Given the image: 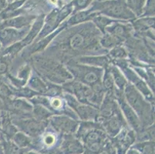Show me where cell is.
<instances>
[{
	"mask_svg": "<svg viewBox=\"0 0 155 154\" xmlns=\"http://www.w3.org/2000/svg\"><path fill=\"white\" fill-rule=\"evenodd\" d=\"M0 48H1V46H0Z\"/></svg>",
	"mask_w": 155,
	"mask_h": 154,
	"instance_id": "obj_40",
	"label": "cell"
},
{
	"mask_svg": "<svg viewBox=\"0 0 155 154\" xmlns=\"http://www.w3.org/2000/svg\"><path fill=\"white\" fill-rule=\"evenodd\" d=\"M61 87L63 91L71 94L80 103L92 106L97 109L100 107L105 96L103 94H97L91 90V87L75 80L63 83Z\"/></svg>",
	"mask_w": 155,
	"mask_h": 154,
	"instance_id": "obj_6",
	"label": "cell"
},
{
	"mask_svg": "<svg viewBox=\"0 0 155 154\" xmlns=\"http://www.w3.org/2000/svg\"><path fill=\"white\" fill-rule=\"evenodd\" d=\"M114 97L122 113H124V116L126 118L125 120L127 121L128 123L130 125V126L134 129L135 130H139L141 129V124H140V120L138 118L137 115L134 112V110L130 106L127 102L126 101L124 96V92L117 90L115 87V90L114 92Z\"/></svg>",
	"mask_w": 155,
	"mask_h": 154,
	"instance_id": "obj_13",
	"label": "cell"
},
{
	"mask_svg": "<svg viewBox=\"0 0 155 154\" xmlns=\"http://www.w3.org/2000/svg\"><path fill=\"white\" fill-rule=\"evenodd\" d=\"M48 123L56 132L65 135H71L76 132L79 126L78 120L66 115H53L48 120Z\"/></svg>",
	"mask_w": 155,
	"mask_h": 154,
	"instance_id": "obj_14",
	"label": "cell"
},
{
	"mask_svg": "<svg viewBox=\"0 0 155 154\" xmlns=\"http://www.w3.org/2000/svg\"><path fill=\"white\" fill-rule=\"evenodd\" d=\"M100 10L101 13L107 16L120 19H134L135 15L124 2L119 1H109V2L97 3L91 8L94 11Z\"/></svg>",
	"mask_w": 155,
	"mask_h": 154,
	"instance_id": "obj_8",
	"label": "cell"
},
{
	"mask_svg": "<svg viewBox=\"0 0 155 154\" xmlns=\"http://www.w3.org/2000/svg\"><path fill=\"white\" fill-rule=\"evenodd\" d=\"M62 96L65 99V101L67 105L75 112L78 116L79 120L83 121H96L97 117L99 116L98 109L82 103L79 102L75 97L67 93H62Z\"/></svg>",
	"mask_w": 155,
	"mask_h": 154,
	"instance_id": "obj_9",
	"label": "cell"
},
{
	"mask_svg": "<svg viewBox=\"0 0 155 154\" xmlns=\"http://www.w3.org/2000/svg\"><path fill=\"white\" fill-rule=\"evenodd\" d=\"M133 26L128 23H123L120 22H115L106 28L104 32L110 34L115 38L120 44H123L128 39L131 37Z\"/></svg>",
	"mask_w": 155,
	"mask_h": 154,
	"instance_id": "obj_16",
	"label": "cell"
},
{
	"mask_svg": "<svg viewBox=\"0 0 155 154\" xmlns=\"http://www.w3.org/2000/svg\"><path fill=\"white\" fill-rule=\"evenodd\" d=\"M44 18L45 16L43 15H39V16L36 18V20L32 23V26H31V29L29 28V32H28L26 37L21 41L25 47L27 46L28 45H30L36 39V37L38 36V35H39V33L40 32V31H41L42 28L43 26V24H44Z\"/></svg>",
	"mask_w": 155,
	"mask_h": 154,
	"instance_id": "obj_20",
	"label": "cell"
},
{
	"mask_svg": "<svg viewBox=\"0 0 155 154\" xmlns=\"http://www.w3.org/2000/svg\"><path fill=\"white\" fill-rule=\"evenodd\" d=\"M94 24L97 26V28L101 31V32L104 33V30L107 26H109L112 22H114V21L112 19H109L106 16H101V15H98V16H95L93 19Z\"/></svg>",
	"mask_w": 155,
	"mask_h": 154,
	"instance_id": "obj_30",
	"label": "cell"
},
{
	"mask_svg": "<svg viewBox=\"0 0 155 154\" xmlns=\"http://www.w3.org/2000/svg\"><path fill=\"white\" fill-rule=\"evenodd\" d=\"M35 15H25V16H18L12 19H6L2 24H0V29L5 27L14 28L17 29H28L30 27L31 23L36 19Z\"/></svg>",
	"mask_w": 155,
	"mask_h": 154,
	"instance_id": "obj_18",
	"label": "cell"
},
{
	"mask_svg": "<svg viewBox=\"0 0 155 154\" xmlns=\"http://www.w3.org/2000/svg\"><path fill=\"white\" fill-rule=\"evenodd\" d=\"M53 115L55 114L47 108L39 104H35L34 107L32 108V116L37 120L47 121L49 118Z\"/></svg>",
	"mask_w": 155,
	"mask_h": 154,
	"instance_id": "obj_25",
	"label": "cell"
},
{
	"mask_svg": "<svg viewBox=\"0 0 155 154\" xmlns=\"http://www.w3.org/2000/svg\"><path fill=\"white\" fill-rule=\"evenodd\" d=\"M110 73L112 74L114 85H115L116 88L120 91L124 92L125 87L128 83L124 75L120 70V69H118L117 66H114V65H111L110 66Z\"/></svg>",
	"mask_w": 155,
	"mask_h": 154,
	"instance_id": "obj_24",
	"label": "cell"
},
{
	"mask_svg": "<svg viewBox=\"0 0 155 154\" xmlns=\"http://www.w3.org/2000/svg\"><path fill=\"white\" fill-rule=\"evenodd\" d=\"M55 141H56V137L52 133H48L43 138V142L46 144V146H53V144L55 143Z\"/></svg>",
	"mask_w": 155,
	"mask_h": 154,
	"instance_id": "obj_36",
	"label": "cell"
},
{
	"mask_svg": "<svg viewBox=\"0 0 155 154\" xmlns=\"http://www.w3.org/2000/svg\"><path fill=\"white\" fill-rule=\"evenodd\" d=\"M49 86H50V82L43 80L36 73L30 75L27 83V87L39 93V95H43L45 97H46L47 94Z\"/></svg>",
	"mask_w": 155,
	"mask_h": 154,
	"instance_id": "obj_19",
	"label": "cell"
},
{
	"mask_svg": "<svg viewBox=\"0 0 155 154\" xmlns=\"http://www.w3.org/2000/svg\"><path fill=\"white\" fill-rule=\"evenodd\" d=\"M30 63L40 77L50 83L63 85L73 80V76L60 61L43 54H36L30 58Z\"/></svg>",
	"mask_w": 155,
	"mask_h": 154,
	"instance_id": "obj_2",
	"label": "cell"
},
{
	"mask_svg": "<svg viewBox=\"0 0 155 154\" xmlns=\"http://www.w3.org/2000/svg\"><path fill=\"white\" fill-rule=\"evenodd\" d=\"M8 1H9V2H12V0H8Z\"/></svg>",
	"mask_w": 155,
	"mask_h": 154,
	"instance_id": "obj_38",
	"label": "cell"
},
{
	"mask_svg": "<svg viewBox=\"0 0 155 154\" xmlns=\"http://www.w3.org/2000/svg\"><path fill=\"white\" fill-rule=\"evenodd\" d=\"M124 96L130 106L137 115L141 124V128L153 125L154 122L153 105L142 96L133 85L130 83H127L124 90Z\"/></svg>",
	"mask_w": 155,
	"mask_h": 154,
	"instance_id": "obj_3",
	"label": "cell"
},
{
	"mask_svg": "<svg viewBox=\"0 0 155 154\" xmlns=\"http://www.w3.org/2000/svg\"><path fill=\"white\" fill-rule=\"evenodd\" d=\"M72 9H73V8H72L71 5H67L62 10H54L50 15H48V16L44 20V26H43V29H41L40 32L34 41H38L39 39H43V38L49 36L50 34L53 33L54 31H56L57 27L62 22V21L64 20L70 15V12H72Z\"/></svg>",
	"mask_w": 155,
	"mask_h": 154,
	"instance_id": "obj_10",
	"label": "cell"
},
{
	"mask_svg": "<svg viewBox=\"0 0 155 154\" xmlns=\"http://www.w3.org/2000/svg\"><path fill=\"white\" fill-rule=\"evenodd\" d=\"M70 28L63 29L43 54L66 63L76 56L107 53L100 44L102 34L95 25L87 23Z\"/></svg>",
	"mask_w": 155,
	"mask_h": 154,
	"instance_id": "obj_1",
	"label": "cell"
},
{
	"mask_svg": "<svg viewBox=\"0 0 155 154\" xmlns=\"http://www.w3.org/2000/svg\"><path fill=\"white\" fill-rule=\"evenodd\" d=\"M91 1L92 0H74L73 5L77 9H84L91 3Z\"/></svg>",
	"mask_w": 155,
	"mask_h": 154,
	"instance_id": "obj_34",
	"label": "cell"
},
{
	"mask_svg": "<svg viewBox=\"0 0 155 154\" xmlns=\"http://www.w3.org/2000/svg\"><path fill=\"white\" fill-rule=\"evenodd\" d=\"M144 15H154V0H148L147 2V8L145 9Z\"/></svg>",
	"mask_w": 155,
	"mask_h": 154,
	"instance_id": "obj_35",
	"label": "cell"
},
{
	"mask_svg": "<svg viewBox=\"0 0 155 154\" xmlns=\"http://www.w3.org/2000/svg\"><path fill=\"white\" fill-rule=\"evenodd\" d=\"M28 29H17L5 27L0 29V46L4 49L22 41L29 32Z\"/></svg>",
	"mask_w": 155,
	"mask_h": 154,
	"instance_id": "obj_15",
	"label": "cell"
},
{
	"mask_svg": "<svg viewBox=\"0 0 155 154\" xmlns=\"http://www.w3.org/2000/svg\"><path fill=\"white\" fill-rule=\"evenodd\" d=\"M74 59L76 62L81 64L88 65L94 67L102 68L104 70L111 66V59L108 56H79Z\"/></svg>",
	"mask_w": 155,
	"mask_h": 154,
	"instance_id": "obj_17",
	"label": "cell"
},
{
	"mask_svg": "<svg viewBox=\"0 0 155 154\" xmlns=\"http://www.w3.org/2000/svg\"><path fill=\"white\" fill-rule=\"evenodd\" d=\"M145 0H126V5L131 11L133 13L137 15H141L143 10Z\"/></svg>",
	"mask_w": 155,
	"mask_h": 154,
	"instance_id": "obj_28",
	"label": "cell"
},
{
	"mask_svg": "<svg viewBox=\"0 0 155 154\" xmlns=\"http://www.w3.org/2000/svg\"><path fill=\"white\" fill-rule=\"evenodd\" d=\"M97 12H94L91 9L87 11H81V12H77L73 16H72L65 24H66L67 27H70V26L78 25V24L82 23V22L92 20L94 17L97 16Z\"/></svg>",
	"mask_w": 155,
	"mask_h": 154,
	"instance_id": "obj_22",
	"label": "cell"
},
{
	"mask_svg": "<svg viewBox=\"0 0 155 154\" xmlns=\"http://www.w3.org/2000/svg\"><path fill=\"white\" fill-rule=\"evenodd\" d=\"M112 63L114 66H117L118 69H120L123 72V74L127 77L130 84L140 92L143 97L150 103L151 105L154 104V97L152 91L147 83L140 78V76L135 73V72L128 66V62L127 59H117L113 60Z\"/></svg>",
	"mask_w": 155,
	"mask_h": 154,
	"instance_id": "obj_7",
	"label": "cell"
},
{
	"mask_svg": "<svg viewBox=\"0 0 155 154\" xmlns=\"http://www.w3.org/2000/svg\"><path fill=\"white\" fill-rule=\"evenodd\" d=\"M12 137L14 143L18 147L24 148L31 145V139L24 133H16Z\"/></svg>",
	"mask_w": 155,
	"mask_h": 154,
	"instance_id": "obj_29",
	"label": "cell"
},
{
	"mask_svg": "<svg viewBox=\"0 0 155 154\" xmlns=\"http://www.w3.org/2000/svg\"><path fill=\"white\" fill-rule=\"evenodd\" d=\"M102 86L106 93L114 94V90L116 87L114 85V79H113L112 74L110 73V67L104 70V76L102 78Z\"/></svg>",
	"mask_w": 155,
	"mask_h": 154,
	"instance_id": "obj_26",
	"label": "cell"
},
{
	"mask_svg": "<svg viewBox=\"0 0 155 154\" xmlns=\"http://www.w3.org/2000/svg\"><path fill=\"white\" fill-rule=\"evenodd\" d=\"M96 121L99 123L103 126L104 130L111 136H117L124 127L127 128V124L120 107L116 112L114 113V114H113L110 117H107V118L97 117Z\"/></svg>",
	"mask_w": 155,
	"mask_h": 154,
	"instance_id": "obj_12",
	"label": "cell"
},
{
	"mask_svg": "<svg viewBox=\"0 0 155 154\" xmlns=\"http://www.w3.org/2000/svg\"><path fill=\"white\" fill-rule=\"evenodd\" d=\"M138 149L143 154H153L154 150V146L153 142H145L138 144Z\"/></svg>",
	"mask_w": 155,
	"mask_h": 154,
	"instance_id": "obj_33",
	"label": "cell"
},
{
	"mask_svg": "<svg viewBox=\"0 0 155 154\" xmlns=\"http://www.w3.org/2000/svg\"><path fill=\"white\" fill-rule=\"evenodd\" d=\"M60 150L64 154H80L84 152V147L77 139L70 137L62 143Z\"/></svg>",
	"mask_w": 155,
	"mask_h": 154,
	"instance_id": "obj_23",
	"label": "cell"
},
{
	"mask_svg": "<svg viewBox=\"0 0 155 154\" xmlns=\"http://www.w3.org/2000/svg\"><path fill=\"white\" fill-rule=\"evenodd\" d=\"M11 121L18 128L22 131V133L30 136H38L42 133L48 125L47 121L37 120L32 116L26 118L11 119Z\"/></svg>",
	"mask_w": 155,
	"mask_h": 154,
	"instance_id": "obj_11",
	"label": "cell"
},
{
	"mask_svg": "<svg viewBox=\"0 0 155 154\" xmlns=\"http://www.w3.org/2000/svg\"><path fill=\"white\" fill-rule=\"evenodd\" d=\"M12 96V92L11 87L8 84L4 83L2 79H0V98L5 101L10 99Z\"/></svg>",
	"mask_w": 155,
	"mask_h": 154,
	"instance_id": "obj_32",
	"label": "cell"
},
{
	"mask_svg": "<svg viewBox=\"0 0 155 154\" xmlns=\"http://www.w3.org/2000/svg\"><path fill=\"white\" fill-rule=\"evenodd\" d=\"M117 138V146L119 151H120V153H124L127 148L130 146V144L134 141L135 135L134 131H126L124 129H121L119 133Z\"/></svg>",
	"mask_w": 155,
	"mask_h": 154,
	"instance_id": "obj_21",
	"label": "cell"
},
{
	"mask_svg": "<svg viewBox=\"0 0 155 154\" xmlns=\"http://www.w3.org/2000/svg\"><path fill=\"white\" fill-rule=\"evenodd\" d=\"M12 59L9 56L0 54V76L8 73Z\"/></svg>",
	"mask_w": 155,
	"mask_h": 154,
	"instance_id": "obj_31",
	"label": "cell"
},
{
	"mask_svg": "<svg viewBox=\"0 0 155 154\" xmlns=\"http://www.w3.org/2000/svg\"><path fill=\"white\" fill-rule=\"evenodd\" d=\"M79 137L83 138L85 146L89 151L99 152L105 143V130L102 126L94 121H84L78 130Z\"/></svg>",
	"mask_w": 155,
	"mask_h": 154,
	"instance_id": "obj_5",
	"label": "cell"
},
{
	"mask_svg": "<svg viewBox=\"0 0 155 154\" xmlns=\"http://www.w3.org/2000/svg\"><path fill=\"white\" fill-rule=\"evenodd\" d=\"M6 6V2L5 0H0V13L5 9Z\"/></svg>",
	"mask_w": 155,
	"mask_h": 154,
	"instance_id": "obj_37",
	"label": "cell"
},
{
	"mask_svg": "<svg viewBox=\"0 0 155 154\" xmlns=\"http://www.w3.org/2000/svg\"><path fill=\"white\" fill-rule=\"evenodd\" d=\"M99 1H103V0H99Z\"/></svg>",
	"mask_w": 155,
	"mask_h": 154,
	"instance_id": "obj_39",
	"label": "cell"
},
{
	"mask_svg": "<svg viewBox=\"0 0 155 154\" xmlns=\"http://www.w3.org/2000/svg\"><path fill=\"white\" fill-rule=\"evenodd\" d=\"M107 56L111 59V62L113 60H117V59H126L128 57L127 52L121 45L112 48L108 52Z\"/></svg>",
	"mask_w": 155,
	"mask_h": 154,
	"instance_id": "obj_27",
	"label": "cell"
},
{
	"mask_svg": "<svg viewBox=\"0 0 155 154\" xmlns=\"http://www.w3.org/2000/svg\"><path fill=\"white\" fill-rule=\"evenodd\" d=\"M65 64L73 78L87 87L92 88L96 85L102 83L104 73L102 68L78 63L74 59L69 60Z\"/></svg>",
	"mask_w": 155,
	"mask_h": 154,
	"instance_id": "obj_4",
	"label": "cell"
}]
</instances>
